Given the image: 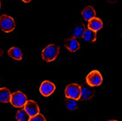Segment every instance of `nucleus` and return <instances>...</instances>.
Returning a JSON list of instances; mask_svg holds the SVG:
<instances>
[{
    "label": "nucleus",
    "mask_w": 122,
    "mask_h": 121,
    "mask_svg": "<svg viewBox=\"0 0 122 121\" xmlns=\"http://www.w3.org/2000/svg\"><path fill=\"white\" fill-rule=\"evenodd\" d=\"M66 106L67 109L72 111H74V110L77 109V107H78V102L75 99L66 97Z\"/></svg>",
    "instance_id": "nucleus-16"
},
{
    "label": "nucleus",
    "mask_w": 122,
    "mask_h": 121,
    "mask_svg": "<svg viewBox=\"0 0 122 121\" xmlns=\"http://www.w3.org/2000/svg\"><path fill=\"white\" fill-rule=\"evenodd\" d=\"M108 121H119V120H115V119H110V120H108Z\"/></svg>",
    "instance_id": "nucleus-22"
},
{
    "label": "nucleus",
    "mask_w": 122,
    "mask_h": 121,
    "mask_svg": "<svg viewBox=\"0 0 122 121\" xmlns=\"http://www.w3.org/2000/svg\"><path fill=\"white\" fill-rule=\"evenodd\" d=\"M15 21L12 17L7 14L0 16V27L5 33H11L15 29Z\"/></svg>",
    "instance_id": "nucleus-2"
},
{
    "label": "nucleus",
    "mask_w": 122,
    "mask_h": 121,
    "mask_svg": "<svg viewBox=\"0 0 122 121\" xmlns=\"http://www.w3.org/2000/svg\"><path fill=\"white\" fill-rule=\"evenodd\" d=\"M86 82L90 87H98L103 83V76L98 70H93L86 76Z\"/></svg>",
    "instance_id": "nucleus-3"
},
{
    "label": "nucleus",
    "mask_w": 122,
    "mask_h": 121,
    "mask_svg": "<svg viewBox=\"0 0 122 121\" xmlns=\"http://www.w3.org/2000/svg\"><path fill=\"white\" fill-rule=\"evenodd\" d=\"M96 14H97V12H96V10L94 9V7L92 5H88L84 7L83 10L81 11V15L82 17L84 18L86 21H89L91 19L95 18L96 17Z\"/></svg>",
    "instance_id": "nucleus-11"
},
{
    "label": "nucleus",
    "mask_w": 122,
    "mask_h": 121,
    "mask_svg": "<svg viewBox=\"0 0 122 121\" xmlns=\"http://www.w3.org/2000/svg\"><path fill=\"white\" fill-rule=\"evenodd\" d=\"M88 22H89V23H88V28L95 31V32H97V31H99L100 29H102V27L104 26L103 21L101 20V19L97 18V17L91 19V20H89Z\"/></svg>",
    "instance_id": "nucleus-10"
},
{
    "label": "nucleus",
    "mask_w": 122,
    "mask_h": 121,
    "mask_svg": "<svg viewBox=\"0 0 122 121\" xmlns=\"http://www.w3.org/2000/svg\"><path fill=\"white\" fill-rule=\"evenodd\" d=\"M28 100L27 96L21 92V91H16L14 93L11 95V98H10V103L13 107L16 108H23L25 103Z\"/></svg>",
    "instance_id": "nucleus-4"
},
{
    "label": "nucleus",
    "mask_w": 122,
    "mask_h": 121,
    "mask_svg": "<svg viewBox=\"0 0 122 121\" xmlns=\"http://www.w3.org/2000/svg\"><path fill=\"white\" fill-rule=\"evenodd\" d=\"M80 94H81V86L77 83H71L66 87L65 95L66 97L73 98L75 100H80Z\"/></svg>",
    "instance_id": "nucleus-5"
},
{
    "label": "nucleus",
    "mask_w": 122,
    "mask_h": 121,
    "mask_svg": "<svg viewBox=\"0 0 122 121\" xmlns=\"http://www.w3.org/2000/svg\"><path fill=\"white\" fill-rule=\"evenodd\" d=\"M109 3H112V4H114V3H116L118 0H107Z\"/></svg>",
    "instance_id": "nucleus-20"
},
{
    "label": "nucleus",
    "mask_w": 122,
    "mask_h": 121,
    "mask_svg": "<svg viewBox=\"0 0 122 121\" xmlns=\"http://www.w3.org/2000/svg\"><path fill=\"white\" fill-rule=\"evenodd\" d=\"M65 47L70 52H75L80 49V43L78 40L74 37H69L64 41Z\"/></svg>",
    "instance_id": "nucleus-9"
},
{
    "label": "nucleus",
    "mask_w": 122,
    "mask_h": 121,
    "mask_svg": "<svg viewBox=\"0 0 122 121\" xmlns=\"http://www.w3.org/2000/svg\"><path fill=\"white\" fill-rule=\"evenodd\" d=\"M11 95H12L11 91L7 88H0V103H10Z\"/></svg>",
    "instance_id": "nucleus-14"
},
{
    "label": "nucleus",
    "mask_w": 122,
    "mask_h": 121,
    "mask_svg": "<svg viewBox=\"0 0 122 121\" xmlns=\"http://www.w3.org/2000/svg\"><path fill=\"white\" fill-rule=\"evenodd\" d=\"M59 54V47L56 44H49L43 50L42 58L45 62H52L58 58Z\"/></svg>",
    "instance_id": "nucleus-1"
},
{
    "label": "nucleus",
    "mask_w": 122,
    "mask_h": 121,
    "mask_svg": "<svg viewBox=\"0 0 122 121\" xmlns=\"http://www.w3.org/2000/svg\"><path fill=\"white\" fill-rule=\"evenodd\" d=\"M23 108L29 115V117H33V116H36V114L40 113L39 105L34 100H27Z\"/></svg>",
    "instance_id": "nucleus-7"
},
{
    "label": "nucleus",
    "mask_w": 122,
    "mask_h": 121,
    "mask_svg": "<svg viewBox=\"0 0 122 121\" xmlns=\"http://www.w3.org/2000/svg\"><path fill=\"white\" fill-rule=\"evenodd\" d=\"M3 54H4V50H3V49L2 48H0V58L3 56Z\"/></svg>",
    "instance_id": "nucleus-19"
},
{
    "label": "nucleus",
    "mask_w": 122,
    "mask_h": 121,
    "mask_svg": "<svg viewBox=\"0 0 122 121\" xmlns=\"http://www.w3.org/2000/svg\"><path fill=\"white\" fill-rule=\"evenodd\" d=\"M15 118L17 121H28L30 117L24 110V108H20V110L16 112Z\"/></svg>",
    "instance_id": "nucleus-15"
},
{
    "label": "nucleus",
    "mask_w": 122,
    "mask_h": 121,
    "mask_svg": "<svg viewBox=\"0 0 122 121\" xmlns=\"http://www.w3.org/2000/svg\"><path fill=\"white\" fill-rule=\"evenodd\" d=\"M0 8H1V1H0Z\"/></svg>",
    "instance_id": "nucleus-23"
},
{
    "label": "nucleus",
    "mask_w": 122,
    "mask_h": 121,
    "mask_svg": "<svg viewBox=\"0 0 122 121\" xmlns=\"http://www.w3.org/2000/svg\"><path fill=\"white\" fill-rule=\"evenodd\" d=\"M7 53H8L10 58H12V59H15V60L20 61L22 59V58H23L21 50L19 47H12V48H10L8 50Z\"/></svg>",
    "instance_id": "nucleus-13"
},
{
    "label": "nucleus",
    "mask_w": 122,
    "mask_h": 121,
    "mask_svg": "<svg viewBox=\"0 0 122 121\" xmlns=\"http://www.w3.org/2000/svg\"><path fill=\"white\" fill-rule=\"evenodd\" d=\"M22 1H23V2H24V3H29V2H31V0H22Z\"/></svg>",
    "instance_id": "nucleus-21"
},
{
    "label": "nucleus",
    "mask_w": 122,
    "mask_h": 121,
    "mask_svg": "<svg viewBox=\"0 0 122 121\" xmlns=\"http://www.w3.org/2000/svg\"><path fill=\"white\" fill-rule=\"evenodd\" d=\"M56 89V86L54 83H52L50 81H44L42 82V84L40 85L39 91L41 95L45 97H48L51 96Z\"/></svg>",
    "instance_id": "nucleus-6"
},
{
    "label": "nucleus",
    "mask_w": 122,
    "mask_h": 121,
    "mask_svg": "<svg viewBox=\"0 0 122 121\" xmlns=\"http://www.w3.org/2000/svg\"><path fill=\"white\" fill-rule=\"evenodd\" d=\"M28 121H46V118L43 114L38 113V114H36V116L30 117V118H29Z\"/></svg>",
    "instance_id": "nucleus-18"
},
{
    "label": "nucleus",
    "mask_w": 122,
    "mask_h": 121,
    "mask_svg": "<svg viewBox=\"0 0 122 121\" xmlns=\"http://www.w3.org/2000/svg\"><path fill=\"white\" fill-rule=\"evenodd\" d=\"M81 38L87 42H94L97 41V32L89 29L88 27L87 28L85 27Z\"/></svg>",
    "instance_id": "nucleus-12"
},
{
    "label": "nucleus",
    "mask_w": 122,
    "mask_h": 121,
    "mask_svg": "<svg viewBox=\"0 0 122 121\" xmlns=\"http://www.w3.org/2000/svg\"><path fill=\"white\" fill-rule=\"evenodd\" d=\"M95 96V89L93 87H90L89 85L81 86V94H80V99L83 101L89 100Z\"/></svg>",
    "instance_id": "nucleus-8"
},
{
    "label": "nucleus",
    "mask_w": 122,
    "mask_h": 121,
    "mask_svg": "<svg viewBox=\"0 0 122 121\" xmlns=\"http://www.w3.org/2000/svg\"><path fill=\"white\" fill-rule=\"evenodd\" d=\"M84 29H85V27H84V25L83 24L76 26L73 30V37L76 38V39H78V38H81Z\"/></svg>",
    "instance_id": "nucleus-17"
}]
</instances>
